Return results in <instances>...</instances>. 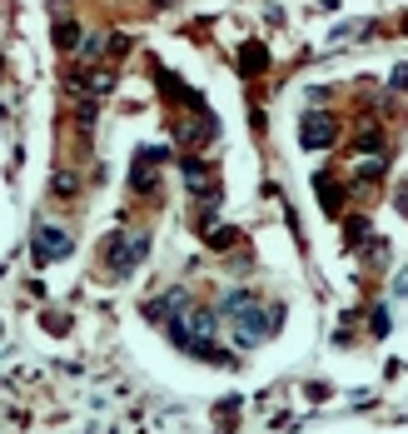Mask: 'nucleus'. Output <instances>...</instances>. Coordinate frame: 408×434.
Segmentation results:
<instances>
[{
  "label": "nucleus",
  "instance_id": "f03ea898",
  "mask_svg": "<svg viewBox=\"0 0 408 434\" xmlns=\"http://www.w3.org/2000/svg\"><path fill=\"white\" fill-rule=\"evenodd\" d=\"M304 135H309V145H329V120L319 125V120H309L304 125Z\"/></svg>",
  "mask_w": 408,
  "mask_h": 434
},
{
  "label": "nucleus",
  "instance_id": "f257e3e1",
  "mask_svg": "<svg viewBox=\"0 0 408 434\" xmlns=\"http://www.w3.org/2000/svg\"><path fill=\"white\" fill-rule=\"evenodd\" d=\"M65 250H70V240H65L60 230H40V235H35V255H40V260H45V255H65Z\"/></svg>",
  "mask_w": 408,
  "mask_h": 434
}]
</instances>
